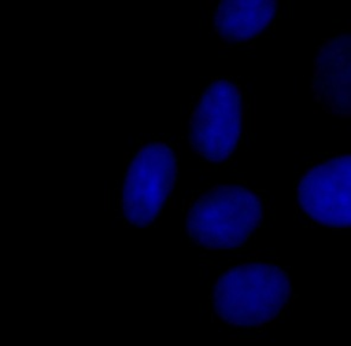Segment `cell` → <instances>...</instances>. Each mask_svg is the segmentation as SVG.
<instances>
[{"mask_svg": "<svg viewBox=\"0 0 351 346\" xmlns=\"http://www.w3.org/2000/svg\"><path fill=\"white\" fill-rule=\"evenodd\" d=\"M291 297L285 270L273 264L250 262L225 270L214 283L213 306L229 325L251 328L274 320Z\"/></svg>", "mask_w": 351, "mask_h": 346, "instance_id": "obj_1", "label": "cell"}, {"mask_svg": "<svg viewBox=\"0 0 351 346\" xmlns=\"http://www.w3.org/2000/svg\"><path fill=\"white\" fill-rule=\"evenodd\" d=\"M262 218L263 205L254 191L239 184H223L191 205L185 229L204 249L232 250L247 242Z\"/></svg>", "mask_w": 351, "mask_h": 346, "instance_id": "obj_2", "label": "cell"}, {"mask_svg": "<svg viewBox=\"0 0 351 346\" xmlns=\"http://www.w3.org/2000/svg\"><path fill=\"white\" fill-rule=\"evenodd\" d=\"M177 178V157L165 143L143 146L132 158L122 185V213L129 224L144 228L159 216Z\"/></svg>", "mask_w": 351, "mask_h": 346, "instance_id": "obj_3", "label": "cell"}, {"mask_svg": "<svg viewBox=\"0 0 351 346\" xmlns=\"http://www.w3.org/2000/svg\"><path fill=\"white\" fill-rule=\"evenodd\" d=\"M243 130V96L236 84L211 82L196 103L189 122V143L210 162L228 159Z\"/></svg>", "mask_w": 351, "mask_h": 346, "instance_id": "obj_4", "label": "cell"}, {"mask_svg": "<svg viewBox=\"0 0 351 346\" xmlns=\"http://www.w3.org/2000/svg\"><path fill=\"white\" fill-rule=\"evenodd\" d=\"M351 157H333L308 169L298 185L300 209L318 224L346 228L351 222Z\"/></svg>", "mask_w": 351, "mask_h": 346, "instance_id": "obj_5", "label": "cell"}, {"mask_svg": "<svg viewBox=\"0 0 351 346\" xmlns=\"http://www.w3.org/2000/svg\"><path fill=\"white\" fill-rule=\"evenodd\" d=\"M350 36L341 34L328 41L315 60L313 88L319 99L339 114L350 111Z\"/></svg>", "mask_w": 351, "mask_h": 346, "instance_id": "obj_6", "label": "cell"}, {"mask_svg": "<svg viewBox=\"0 0 351 346\" xmlns=\"http://www.w3.org/2000/svg\"><path fill=\"white\" fill-rule=\"evenodd\" d=\"M276 11V0H222L214 12V27L226 41H248L267 27Z\"/></svg>", "mask_w": 351, "mask_h": 346, "instance_id": "obj_7", "label": "cell"}]
</instances>
